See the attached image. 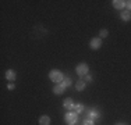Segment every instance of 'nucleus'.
Instances as JSON below:
<instances>
[{
	"label": "nucleus",
	"instance_id": "nucleus-20",
	"mask_svg": "<svg viewBox=\"0 0 131 125\" xmlns=\"http://www.w3.org/2000/svg\"><path fill=\"white\" fill-rule=\"evenodd\" d=\"M116 125H126V124H116Z\"/></svg>",
	"mask_w": 131,
	"mask_h": 125
},
{
	"label": "nucleus",
	"instance_id": "nucleus-4",
	"mask_svg": "<svg viewBox=\"0 0 131 125\" xmlns=\"http://www.w3.org/2000/svg\"><path fill=\"white\" fill-rule=\"evenodd\" d=\"M89 46H91L92 50H99L101 46H102V39L99 36L98 38H92L91 42H89Z\"/></svg>",
	"mask_w": 131,
	"mask_h": 125
},
{
	"label": "nucleus",
	"instance_id": "nucleus-14",
	"mask_svg": "<svg viewBox=\"0 0 131 125\" xmlns=\"http://www.w3.org/2000/svg\"><path fill=\"white\" fill-rule=\"evenodd\" d=\"M61 85H63L64 88H68V86H71V85H73V82H71V79H70V78H64V79H63V82H61Z\"/></svg>",
	"mask_w": 131,
	"mask_h": 125
},
{
	"label": "nucleus",
	"instance_id": "nucleus-8",
	"mask_svg": "<svg viewBox=\"0 0 131 125\" xmlns=\"http://www.w3.org/2000/svg\"><path fill=\"white\" fill-rule=\"evenodd\" d=\"M64 89H66V88L61 85V83H57V85H54V88H53V93L57 95V96H60V95H63Z\"/></svg>",
	"mask_w": 131,
	"mask_h": 125
},
{
	"label": "nucleus",
	"instance_id": "nucleus-6",
	"mask_svg": "<svg viewBox=\"0 0 131 125\" xmlns=\"http://www.w3.org/2000/svg\"><path fill=\"white\" fill-rule=\"evenodd\" d=\"M112 4H113V7L116 8V10H121V8L126 7V2H124V0H113Z\"/></svg>",
	"mask_w": 131,
	"mask_h": 125
},
{
	"label": "nucleus",
	"instance_id": "nucleus-5",
	"mask_svg": "<svg viewBox=\"0 0 131 125\" xmlns=\"http://www.w3.org/2000/svg\"><path fill=\"white\" fill-rule=\"evenodd\" d=\"M74 106H75V103H74V100L71 97L64 99V102H63V107L64 108H67V110H70V111H74Z\"/></svg>",
	"mask_w": 131,
	"mask_h": 125
},
{
	"label": "nucleus",
	"instance_id": "nucleus-3",
	"mask_svg": "<svg viewBox=\"0 0 131 125\" xmlns=\"http://www.w3.org/2000/svg\"><path fill=\"white\" fill-rule=\"evenodd\" d=\"M88 71H89V67H88L86 62H80V64L75 67V72L78 74L81 78H84L85 75H88Z\"/></svg>",
	"mask_w": 131,
	"mask_h": 125
},
{
	"label": "nucleus",
	"instance_id": "nucleus-11",
	"mask_svg": "<svg viewBox=\"0 0 131 125\" xmlns=\"http://www.w3.org/2000/svg\"><path fill=\"white\" fill-rule=\"evenodd\" d=\"M85 85H86V83L84 82V79L81 78V79H78L75 82V89L77 90H84V89H85Z\"/></svg>",
	"mask_w": 131,
	"mask_h": 125
},
{
	"label": "nucleus",
	"instance_id": "nucleus-16",
	"mask_svg": "<svg viewBox=\"0 0 131 125\" xmlns=\"http://www.w3.org/2000/svg\"><path fill=\"white\" fill-rule=\"evenodd\" d=\"M82 79H84V82H85V83H89V82H92V77H91V75H85V77H84L82 78Z\"/></svg>",
	"mask_w": 131,
	"mask_h": 125
},
{
	"label": "nucleus",
	"instance_id": "nucleus-15",
	"mask_svg": "<svg viewBox=\"0 0 131 125\" xmlns=\"http://www.w3.org/2000/svg\"><path fill=\"white\" fill-rule=\"evenodd\" d=\"M106 36H109V31L107 29H101L99 31V38H101V39H103V38H106Z\"/></svg>",
	"mask_w": 131,
	"mask_h": 125
},
{
	"label": "nucleus",
	"instance_id": "nucleus-2",
	"mask_svg": "<svg viewBox=\"0 0 131 125\" xmlns=\"http://www.w3.org/2000/svg\"><path fill=\"white\" fill-rule=\"evenodd\" d=\"M64 121L68 125H75L77 121H78V115H77L75 111H68L67 114L64 115Z\"/></svg>",
	"mask_w": 131,
	"mask_h": 125
},
{
	"label": "nucleus",
	"instance_id": "nucleus-12",
	"mask_svg": "<svg viewBox=\"0 0 131 125\" xmlns=\"http://www.w3.org/2000/svg\"><path fill=\"white\" fill-rule=\"evenodd\" d=\"M120 18H121V20H123V21H130L131 20V11H123V12H121V14H120Z\"/></svg>",
	"mask_w": 131,
	"mask_h": 125
},
{
	"label": "nucleus",
	"instance_id": "nucleus-9",
	"mask_svg": "<svg viewBox=\"0 0 131 125\" xmlns=\"http://www.w3.org/2000/svg\"><path fill=\"white\" fill-rule=\"evenodd\" d=\"M99 117H101V114H99L98 110H89V112H88V120L95 121V120H98Z\"/></svg>",
	"mask_w": 131,
	"mask_h": 125
},
{
	"label": "nucleus",
	"instance_id": "nucleus-18",
	"mask_svg": "<svg viewBox=\"0 0 131 125\" xmlns=\"http://www.w3.org/2000/svg\"><path fill=\"white\" fill-rule=\"evenodd\" d=\"M84 125H93V121H92V120H88V118H86V120L84 121Z\"/></svg>",
	"mask_w": 131,
	"mask_h": 125
},
{
	"label": "nucleus",
	"instance_id": "nucleus-17",
	"mask_svg": "<svg viewBox=\"0 0 131 125\" xmlns=\"http://www.w3.org/2000/svg\"><path fill=\"white\" fill-rule=\"evenodd\" d=\"M14 88H15V85H14L13 82H8V83H7V89H8V90H13Z\"/></svg>",
	"mask_w": 131,
	"mask_h": 125
},
{
	"label": "nucleus",
	"instance_id": "nucleus-13",
	"mask_svg": "<svg viewBox=\"0 0 131 125\" xmlns=\"http://www.w3.org/2000/svg\"><path fill=\"white\" fill-rule=\"evenodd\" d=\"M74 111H75L77 114L82 112V111H84V106L81 104V103H75V106H74Z\"/></svg>",
	"mask_w": 131,
	"mask_h": 125
},
{
	"label": "nucleus",
	"instance_id": "nucleus-1",
	"mask_svg": "<svg viewBox=\"0 0 131 125\" xmlns=\"http://www.w3.org/2000/svg\"><path fill=\"white\" fill-rule=\"evenodd\" d=\"M49 79H50L52 82H54L56 85H57V83H61V82H63L64 75L61 74L59 70H52L50 72H49Z\"/></svg>",
	"mask_w": 131,
	"mask_h": 125
},
{
	"label": "nucleus",
	"instance_id": "nucleus-19",
	"mask_svg": "<svg viewBox=\"0 0 131 125\" xmlns=\"http://www.w3.org/2000/svg\"><path fill=\"white\" fill-rule=\"evenodd\" d=\"M126 7H127V11H131V0L126 2Z\"/></svg>",
	"mask_w": 131,
	"mask_h": 125
},
{
	"label": "nucleus",
	"instance_id": "nucleus-7",
	"mask_svg": "<svg viewBox=\"0 0 131 125\" xmlns=\"http://www.w3.org/2000/svg\"><path fill=\"white\" fill-rule=\"evenodd\" d=\"M15 77H17V74H15L14 70H7L6 71V79L7 81L13 82V81H15Z\"/></svg>",
	"mask_w": 131,
	"mask_h": 125
},
{
	"label": "nucleus",
	"instance_id": "nucleus-10",
	"mask_svg": "<svg viewBox=\"0 0 131 125\" xmlns=\"http://www.w3.org/2000/svg\"><path fill=\"white\" fill-rule=\"evenodd\" d=\"M50 117L49 115H42L39 118V125H50Z\"/></svg>",
	"mask_w": 131,
	"mask_h": 125
}]
</instances>
